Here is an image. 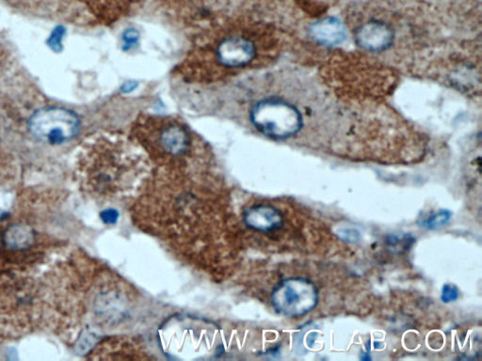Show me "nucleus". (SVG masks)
Returning a JSON list of instances; mask_svg holds the SVG:
<instances>
[{"label": "nucleus", "instance_id": "nucleus-10", "mask_svg": "<svg viewBox=\"0 0 482 361\" xmlns=\"http://www.w3.org/2000/svg\"><path fill=\"white\" fill-rule=\"evenodd\" d=\"M337 235L342 240L349 242V243H356L360 240V232L352 228H340L337 230Z\"/></svg>", "mask_w": 482, "mask_h": 361}, {"label": "nucleus", "instance_id": "nucleus-13", "mask_svg": "<svg viewBox=\"0 0 482 361\" xmlns=\"http://www.w3.org/2000/svg\"><path fill=\"white\" fill-rule=\"evenodd\" d=\"M366 356L362 357V360H370V357L369 356V354H365Z\"/></svg>", "mask_w": 482, "mask_h": 361}, {"label": "nucleus", "instance_id": "nucleus-12", "mask_svg": "<svg viewBox=\"0 0 482 361\" xmlns=\"http://www.w3.org/2000/svg\"><path fill=\"white\" fill-rule=\"evenodd\" d=\"M117 218H118V212L115 210H112V209L104 211L103 214H102V220L106 223H114L117 220Z\"/></svg>", "mask_w": 482, "mask_h": 361}, {"label": "nucleus", "instance_id": "nucleus-8", "mask_svg": "<svg viewBox=\"0 0 482 361\" xmlns=\"http://www.w3.org/2000/svg\"><path fill=\"white\" fill-rule=\"evenodd\" d=\"M4 240L10 249H26L34 242V232L28 226H11L6 232Z\"/></svg>", "mask_w": 482, "mask_h": 361}, {"label": "nucleus", "instance_id": "nucleus-9", "mask_svg": "<svg viewBox=\"0 0 482 361\" xmlns=\"http://www.w3.org/2000/svg\"><path fill=\"white\" fill-rule=\"evenodd\" d=\"M452 217V212L449 210H440L434 212L429 217L419 221L420 227L428 230H436L446 225Z\"/></svg>", "mask_w": 482, "mask_h": 361}, {"label": "nucleus", "instance_id": "nucleus-4", "mask_svg": "<svg viewBox=\"0 0 482 361\" xmlns=\"http://www.w3.org/2000/svg\"><path fill=\"white\" fill-rule=\"evenodd\" d=\"M80 122L74 113L58 107H51L35 113L31 120L32 133L42 141L63 144L77 135Z\"/></svg>", "mask_w": 482, "mask_h": 361}, {"label": "nucleus", "instance_id": "nucleus-5", "mask_svg": "<svg viewBox=\"0 0 482 361\" xmlns=\"http://www.w3.org/2000/svg\"><path fill=\"white\" fill-rule=\"evenodd\" d=\"M355 41L359 46L367 51L382 52L392 45L394 32L384 22L370 21L355 31Z\"/></svg>", "mask_w": 482, "mask_h": 361}, {"label": "nucleus", "instance_id": "nucleus-6", "mask_svg": "<svg viewBox=\"0 0 482 361\" xmlns=\"http://www.w3.org/2000/svg\"><path fill=\"white\" fill-rule=\"evenodd\" d=\"M244 222L249 228L258 232H273L281 228L283 215L271 205H259L247 209Z\"/></svg>", "mask_w": 482, "mask_h": 361}, {"label": "nucleus", "instance_id": "nucleus-1", "mask_svg": "<svg viewBox=\"0 0 482 361\" xmlns=\"http://www.w3.org/2000/svg\"><path fill=\"white\" fill-rule=\"evenodd\" d=\"M251 121L265 136L288 139L302 130V113L296 106L279 97L262 99L251 109Z\"/></svg>", "mask_w": 482, "mask_h": 361}, {"label": "nucleus", "instance_id": "nucleus-2", "mask_svg": "<svg viewBox=\"0 0 482 361\" xmlns=\"http://www.w3.org/2000/svg\"><path fill=\"white\" fill-rule=\"evenodd\" d=\"M133 128L142 141L168 156H184L192 149V133L177 119L147 116L139 119Z\"/></svg>", "mask_w": 482, "mask_h": 361}, {"label": "nucleus", "instance_id": "nucleus-7", "mask_svg": "<svg viewBox=\"0 0 482 361\" xmlns=\"http://www.w3.org/2000/svg\"><path fill=\"white\" fill-rule=\"evenodd\" d=\"M313 39L324 45H337L346 39V28L335 18H326L315 23L310 28Z\"/></svg>", "mask_w": 482, "mask_h": 361}, {"label": "nucleus", "instance_id": "nucleus-3", "mask_svg": "<svg viewBox=\"0 0 482 361\" xmlns=\"http://www.w3.org/2000/svg\"><path fill=\"white\" fill-rule=\"evenodd\" d=\"M271 301L276 310L283 316H303L317 305L318 291L308 279H288L276 288Z\"/></svg>", "mask_w": 482, "mask_h": 361}, {"label": "nucleus", "instance_id": "nucleus-11", "mask_svg": "<svg viewBox=\"0 0 482 361\" xmlns=\"http://www.w3.org/2000/svg\"><path fill=\"white\" fill-rule=\"evenodd\" d=\"M459 295H460V292L455 285L446 284L444 285L441 299L444 303H451L457 301Z\"/></svg>", "mask_w": 482, "mask_h": 361}, {"label": "nucleus", "instance_id": "nucleus-14", "mask_svg": "<svg viewBox=\"0 0 482 361\" xmlns=\"http://www.w3.org/2000/svg\"><path fill=\"white\" fill-rule=\"evenodd\" d=\"M0 247H1V237H0Z\"/></svg>", "mask_w": 482, "mask_h": 361}]
</instances>
